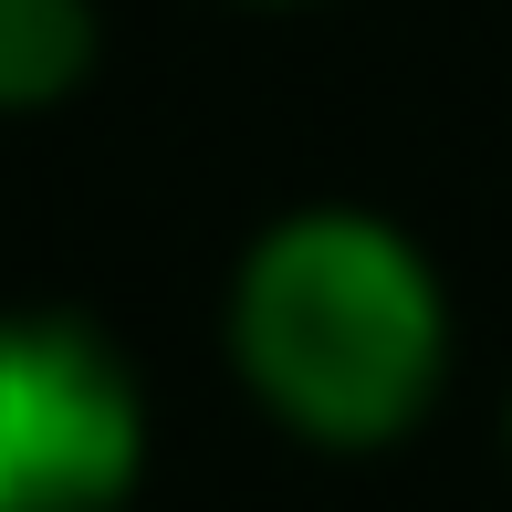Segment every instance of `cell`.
Segmentation results:
<instances>
[{
	"label": "cell",
	"mask_w": 512,
	"mask_h": 512,
	"mask_svg": "<svg viewBox=\"0 0 512 512\" xmlns=\"http://www.w3.org/2000/svg\"><path fill=\"white\" fill-rule=\"evenodd\" d=\"M95 53H105L95 0H0V115H42L84 95Z\"/></svg>",
	"instance_id": "3"
},
{
	"label": "cell",
	"mask_w": 512,
	"mask_h": 512,
	"mask_svg": "<svg viewBox=\"0 0 512 512\" xmlns=\"http://www.w3.org/2000/svg\"><path fill=\"white\" fill-rule=\"evenodd\" d=\"M147 481V387L84 314H0V512H126Z\"/></svg>",
	"instance_id": "2"
},
{
	"label": "cell",
	"mask_w": 512,
	"mask_h": 512,
	"mask_svg": "<svg viewBox=\"0 0 512 512\" xmlns=\"http://www.w3.org/2000/svg\"><path fill=\"white\" fill-rule=\"evenodd\" d=\"M251 11H304V0H251Z\"/></svg>",
	"instance_id": "4"
},
{
	"label": "cell",
	"mask_w": 512,
	"mask_h": 512,
	"mask_svg": "<svg viewBox=\"0 0 512 512\" xmlns=\"http://www.w3.org/2000/svg\"><path fill=\"white\" fill-rule=\"evenodd\" d=\"M230 377L272 429L304 450H387L450 387V293L439 262L377 209H283L262 241L230 262L220 304Z\"/></svg>",
	"instance_id": "1"
},
{
	"label": "cell",
	"mask_w": 512,
	"mask_h": 512,
	"mask_svg": "<svg viewBox=\"0 0 512 512\" xmlns=\"http://www.w3.org/2000/svg\"><path fill=\"white\" fill-rule=\"evenodd\" d=\"M502 439H512V408H502Z\"/></svg>",
	"instance_id": "5"
}]
</instances>
